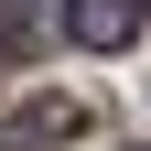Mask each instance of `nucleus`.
I'll return each instance as SVG.
<instances>
[{"mask_svg": "<svg viewBox=\"0 0 151 151\" xmlns=\"http://www.w3.org/2000/svg\"><path fill=\"white\" fill-rule=\"evenodd\" d=\"M65 32L86 54H119L129 32H140V0H65Z\"/></svg>", "mask_w": 151, "mask_h": 151, "instance_id": "nucleus-1", "label": "nucleus"}, {"mask_svg": "<svg viewBox=\"0 0 151 151\" xmlns=\"http://www.w3.org/2000/svg\"><path fill=\"white\" fill-rule=\"evenodd\" d=\"M22 129H32V140H76V129H86V108H76V97H32Z\"/></svg>", "mask_w": 151, "mask_h": 151, "instance_id": "nucleus-2", "label": "nucleus"}, {"mask_svg": "<svg viewBox=\"0 0 151 151\" xmlns=\"http://www.w3.org/2000/svg\"><path fill=\"white\" fill-rule=\"evenodd\" d=\"M32 32H43V22H32V0H0V43H11V54H32Z\"/></svg>", "mask_w": 151, "mask_h": 151, "instance_id": "nucleus-3", "label": "nucleus"}, {"mask_svg": "<svg viewBox=\"0 0 151 151\" xmlns=\"http://www.w3.org/2000/svg\"><path fill=\"white\" fill-rule=\"evenodd\" d=\"M0 151H32V129H22V119H11V129H0Z\"/></svg>", "mask_w": 151, "mask_h": 151, "instance_id": "nucleus-4", "label": "nucleus"}]
</instances>
